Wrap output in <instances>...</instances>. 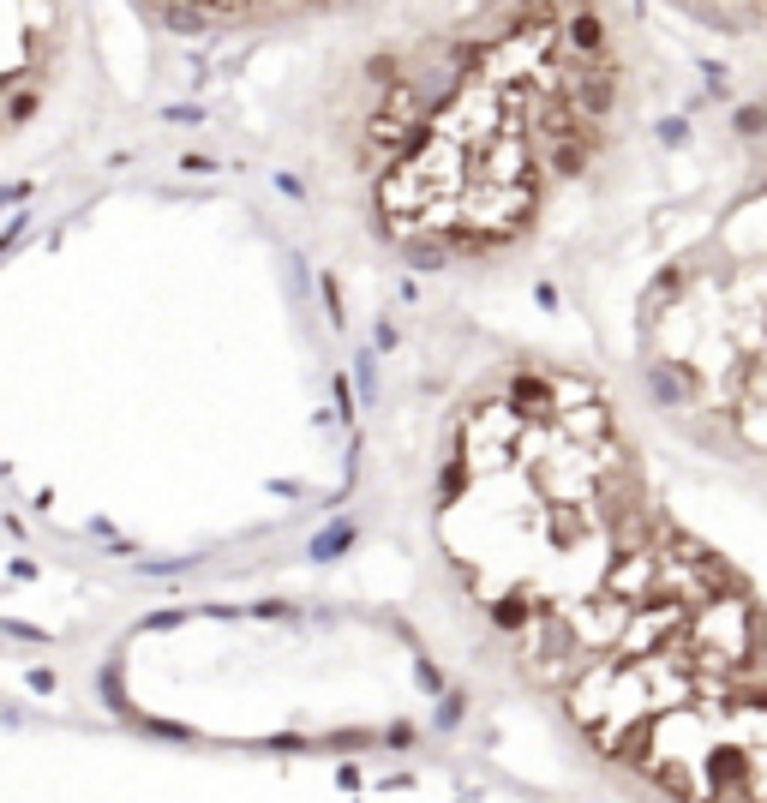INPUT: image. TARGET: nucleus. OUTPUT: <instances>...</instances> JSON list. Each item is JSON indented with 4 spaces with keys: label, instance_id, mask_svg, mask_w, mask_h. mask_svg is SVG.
Segmentation results:
<instances>
[{
    "label": "nucleus",
    "instance_id": "7ed1b4c3",
    "mask_svg": "<svg viewBox=\"0 0 767 803\" xmlns=\"http://www.w3.org/2000/svg\"><path fill=\"white\" fill-rule=\"evenodd\" d=\"M642 378L696 450L767 480V240L702 234L654 276Z\"/></svg>",
    "mask_w": 767,
    "mask_h": 803
},
{
    "label": "nucleus",
    "instance_id": "f257e3e1",
    "mask_svg": "<svg viewBox=\"0 0 767 803\" xmlns=\"http://www.w3.org/2000/svg\"><path fill=\"white\" fill-rule=\"evenodd\" d=\"M552 702L654 803H767V600L708 546Z\"/></svg>",
    "mask_w": 767,
    "mask_h": 803
},
{
    "label": "nucleus",
    "instance_id": "f03ea898",
    "mask_svg": "<svg viewBox=\"0 0 767 803\" xmlns=\"http://www.w3.org/2000/svg\"><path fill=\"white\" fill-rule=\"evenodd\" d=\"M624 102V60L594 12H528L492 36L456 90L420 114L408 162L390 174L396 228L444 246L522 234L546 192L570 180Z\"/></svg>",
    "mask_w": 767,
    "mask_h": 803
}]
</instances>
